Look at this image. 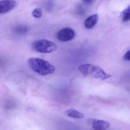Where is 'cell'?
<instances>
[{
  "mask_svg": "<svg viewBox=\"0 0 130 130\" xmlns=\"http://www.w3.org/2000/svg\"><path fill=\"white\" fill-rule=\"evenodd\" d=\"M82 1L84 3L86 4H89L92 1V0H82Z\"/></svg>",
  "mask_w": 130,
  "mask_h": 130,
  "instance_id": "4fadbf2b",
  "label": "cell"
},
{
  "mask_svg": "<svg viewBox=\"0 0 130 130\" xmlns=\"http://www.w3.org/2000/svg\"><path fill=\"white\" fill-rule=\"evenodd\" d=\"M32 15L33 17L36 19H40L42 16V12L41 9L37 8L34 9L32 12Z\"/></svg>",
  "mask_w": 130,
  "mask_h": 130,
  "instance_id": "30bf717a",
  "label": "cell"
},
{
  "mask_svg": "<svg viewBox=\"0 0 130 130\" xmlns=\"http://www.w3.org/2000/svg\"><path fill=\"white\" fill-rule=\"evenodd\" d=\"M75 32L74 30L70 28L62 29L59 31L56 35L58 40L61 42H67L74 38Z\"/></svg>",
  "mask_w": 130,
  "mask_h": 130,
  "instance_id": "277c9868",
  "label": "cell"
},
{
  "mask_svg": "<svg viewBox=\"0 0 130 130\" xmlns=\"http://www.w3.org/2000/svg\"><path fill=\"white\" fill-rule=\"evenodd\" d=\"M17 3L15 0H3L0 2V13L4 14L15 8Z\"/></svg>",
  "mask_w": 130,
  "mask_h": 130,
  "instance_id": "5b68a950",
  "label": "cell"
},
{
  "mask_svg": "<svg viewBox=\"0 0 130 130\" xmlns=\"http://www.w3.org/2000/svg\"><path fill=\"white\" fill-rule=\"evenodd\" d=\"M99 16L97 13L93 14L86 19L84 22V26L86 28L91 29L97 23Z\"/></svg>",
  "mask_w": 130,
  "mask_h": 130,
  "instance_id": "52a82bcc",
  "label": "cell"
},
{
  "mask_svg": "<svg viewBox=\"0 0 130 130\" xmlns=\"http://www.w3.org/2000/svg\"><path fill=\"white\" fill-rule=\"evenodd\" d=\"M89 124L95 130H102L109 127L110 124L106 121L96 119H90L88 121Z\"/></svg>",
  "mask_w": 130,
  "mask_h": 130,
  "instance_id": "8992f818",
  "label": "cell"
},
{
  "mask_svg": "<svg viewBox=\"0 0 130 130\" xmlns=\"http://www.w3.org/2000/svg\"><path fill=\"white\" fill-rule=\"evenodd\" d=\"M28 63L31 69L41 76L52 74L55 68L49 62L37 58H31L28 60Z\"/></svg>",
  "mask_w": 130,
  "mask_h": 130,
  "instance_id": "6da1fadb",
  "label": "cell"
},
{
  "mask_svg": "<svg viewBox=\"0 0 130 130\" xmlns=\"http://www.w3.org/2000/svg\"><path fill=\"white\" fill-rule=\"evenodd\" d=\"M79 70L85 76L95 78L104 80L111 77V75L106 73L100 67L90 64L80 65L79 67Z\"/></svg>",
  "mask_w": 130,
  "mask_h": 130,
  "instance_id": "7a4b0ae2",
  "label": "cell"
},
{
  "mask_svg": "<svg viewBox=\"0 0 130 130\" xmlns=\"http://www.w3.org/2000/svg\"><path fill=\"white\" fill-rule=\"evenodd\" d=\"M121 17L123 22H127L130 20V5L122 11Z\"/></svg>",
  "mask_w": 130,
  "mask_h": 130,
  "instance_id": "9c48e42d",
  "label": "cell"
},
{
  "mask_svg": "<svg viewBox=\"0 0 130 130\" xmlns=\"http://www.w3.org/2000/svg\"><path fill=\"white\" fill-rule=\"evenodd\" d=\"M124 60L126 61H130V50L128 51L123 57Z\"/></svg>",
  "mask_w": 130,
  "mask_h": 130,
  "instance_id": "7c38bea8",
  "label": "cell"
},
{
  "mask_svg": "<svg viewBox=\"0 0 130 130\" xmlns=\"http://www.w3.org/2000/svg\"><path fill=\"white\" fill-rule=\"evenodd\" d=\"M15 31L17 33H20V34H24L26 32H27L28 31L27 28L25 26H17L15 28Z\"/></svg>",
  "mask_w": 130,
  "mask_h": 130,
  "instance_id": "8fae6325",
  "label": "cell"
},
{
  "mask_svg": "<svg viewBox=\"0 0 130 130\" xmlns=\"http://www.w3.org/2000/svg\"><path fill=\"white\" fill-rule=\"evenodd\" d=\"M33 49L40 53H50L57 49V46L54 42L46 39H41L36 41L32 44Z\"/></svg>",
  "mask_w": 130,
  "mask_h": 130,
  "instance_id": "3957f363",
  "label": "cell"
},
{
  "mask_svg": "<svg viewBox=\"0 0 130 130\" xmlns=\"http://www.w3.org/2000/svg\"><path fill=\"white\" fill-rule=\"evenodd\" d=\"M65 115L68 117L74 118L83 119L84 117L83 113L74 109L67 110L65 112Z\"/></svg>",
  "mask_w": 130,
  "mask_h": 130,
  "instance_id": "ba28073f",
  "label": "cell"
}]
</instances>
